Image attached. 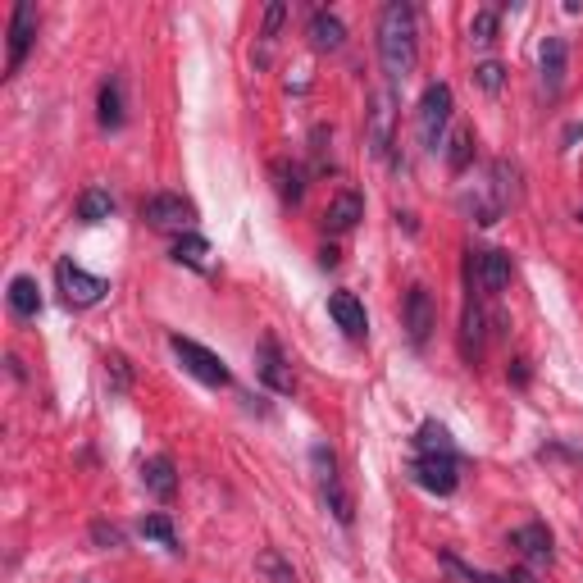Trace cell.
Here are the masks:
<instances>
[{
  "instance_id": "6da1fadb",
  "label": "cell",
  "mask_w": 583,
  "mask_h": 583,
  "mask_svg": "<svg viewBox=\"0 0 583 583\" xmlns=\"http://www.w3.org/2000/svg\"><path fill=\"white\" fill-rule=\"evenodd\" d=\"M379 60H383V73H388L392 87L415 73V60H420V28H415V10H410L406 0L383 5V14H379Z\"/></svg>"
},
{
  "instance_id": "7a4b0ae2",
  "label": "cell",
  "mask_w": 583,
  "mask_h": 583,
  "mask_svg": "<svg viewBox=\"0 0 583 583\" xmlns=\"http://www.w3.org/2000/svg\"><path fill=\"white\" fill-rule=\"evenodd\" d=\"M310 470H315V483H319V492H324V502H328V511H333V520L351 524L356 506H351V492L342 488L338 456H333V447H328V442H315V447H310Z\"/></svg>"
},
{
  "instance_id": "3957f363",
  "label": "cell",
  "mask_w": 583,
  "mask_h": 583,
  "mask_svg": "<svg viewBox=\"0 0 583 583\" xmlns=\"http://www.w3.org/2000/svg\"><path fill=\"white\" fill-rule=\"evenodd\" d=\"M55 287H60L64 306H73V310H92V306H101L105 292H110V283H105V278L87 274V269L73 265V260H60V265H55Z\"/></svg>"
},
{
  "instance_id": "277c9868",
  "label": "cell",
  "mask_w": 583,
  "mask_h": 583,
  "mask_svg": "<svg viewBox=\"0 0 583 583\" xmlns=\"http://www.w3.org/2000/svg\"><path fill=\"white\" fill-rule=\"evenodd\" d=\"M451 110H456L451 87L447 82H429L424 96H420V142H424V151H438L442 146V133H447V123H451Z\"/></svg>"
},
{
  "instance_id": "5b68a950",
  "label": "cell",
  "mask_w": 583,
  "mask_h": 583,
  "mask_svg": "<svg viewBox=\"0 0 583 583\" xmlns=\"http://www.w3.org/2000/svg\"><path fill=\"white\" fill-rule=\"evenodd\" d=\"M169 351L183 360V369L192 374V379H201L205 388H228V365H224V360H219L210 347H201V342H192V338H183V333H174V338H169Z\"/></svg>"
},
{
  "instance_id": "8992f818",
  "label": "cell",
  "mask_w": 583,
  "mask_h": 583,
  "mask_svg": "<svg viewBox=\"0 0 583 583\" xmlns=\"http://www.w3.org/2000/svg\"><path fill=\"white\" fill-rule=\"evenodd\" d=\"M142 219L151 228H169V233H192L196 228V205L183 192H155L142 201Z\"/></svg>"
},
{
  "instance_id": "52a82bcc",
  "label": "cell",
  "mask_w": 583,
  "mask_h": 583,
  "mask_svg": "<svg viewBox=\"0 0 583 583\" xmlns=\"http://www.w3.org/2000/svg\"><path fill=\"white\" fill-rule=\"evenodd\" d=\"M392 133H397V101H392V87L369 101V123H365V146L374 160H388L392 151Z\"/></svg>"
},
{
  "instance_id": "ba28073f",
  "label": "cell",
  "mask_w": 583,
  "mask_h": 583,
  "mask_svg": "<svg viewBox=\"0 0 583 583\" xmlns=\"http://www.w3.org/2000/svg\"><path fill=\"white\" fill-rule=\"evenodd\" d=\"M401 319H406L410 347H424V342L433 338V328H438V306H433V297H429V287H424V283H415V287L406 292Z\"/></svg>"
},
{
  "instance_id": "9c48e42d",
  "label": "cell",
  "mask_w": 583,
  "mask_h": 583,
  "mask_svg": "<svg viewBox=\"0 0 583 583\" xmlns=\"http://www.w3.org/2000/svg\"><path fill=\"white\" fill-rule=\"evenodd\" d=\"M511 278H515V269H511L506 251H470V287L497 297V292L511 287Z\"/></svg>"
},
{
  "instance_id": "30bf717a",
  "label": "cell",
  "mask_w": 583,
  "mask_h": 583,
  "mask_svg": "<svg viewBox=\"0 0 583 583\" xmlns=\"http://www.w3.org/2000/svg\"><path fill=\"white\" fill-rule=\"evenodd\" d=\"M256 374H260V383H265L269 392H278V397H292V392H297V374H292V365H287L283 347H278L274 338H260Z\"/></svg>"
},
{
  "instance_id": "8fae6325",
  "label": "cell",
  "mask_w": 583,
  "mask_h": 583,
  "mask_svg": "<svg viewBox=\"0 0 583 583\" xmlns=\"http://www.w3.org/2000/svg\"><path fill=\"white\" fill-rule=\"evenodd\" d=\"M32 41H37V5H32V0H19L10 14V60H5V78H14V73L23 69Z\"/></svg>"
},
{
  "instance_id": "7c38bea8",
  "label": "cell",
  "mask_w": 583,
  "mask_h": 583,
  "mask_svg": "<svg viewBox=\"0 0 583 583\" xmlns=\"http://www.w3.org/2000/svg\"><path fill=\"white\" fill-rule=\"evenodd\" d=\"M410 479L420 483L424 492H438V497H451L461 474H456V456H415L410 461Z\"/></svg>"
},
{
  "instance_id": "4fadbf2b",
  "label": "cell",
  "mask_w": 583,
  "mask_h": 583,
  "mask_svg": "<svg viewBox=\"0 0 583 583\" xmlns=\"http://www.w3.org/2000/svg\"><path fill=\"white\" fill-rule=\"evenodd\" d=\"M538 69H543V87H547V96H561V87H565V69H570V46H565V37H547V41H543Z\"/></svg>"
},
{
  "instance_id": "5bb4252c",
  "label": "cell",
  "mask_w": 583,
  "mask_h": 583,
  "mask_svg": "<svg viewBox=\"0 0 583 583\" xmlns=\"http://www.w3.org/2000/svg\"><path fill=\"white\" fill-rule=\"evenodd\" d=\"M365 219V196L360 192H338L333 201H328V210H324V228L328 233H351V228Z\"/></svg>"
},
{
  "instance_id": "9a60e30c",
  "label": "cell",
  "mask_w": 583,
  "mask_h": 583,
  "mask_svg": "<svg viewBox=\"0 0 583 583\" xmlns=\"http://www.w3.org/2000/svg\"><path fill=\"white\" fill-rule=\"evenodd\" d=\"M269 178H274L278 201H283V205H301V196H306V169H301L297 160L278 155V160L269 164Z\"/></svg>"
},
{
  "instance_id": "2e32d148",
  "label": "cell",
  "mask_w": 583,
  "mask_h": 583,
  "mask_svg": "<svg viewBox=\"0 0 583 583\" xmlns=\"http://www.w3.org/2000/svg\"><path fill=\"white\" fill-rule=\"evenodd\" d=\"M306 37H310V46L315 51H342L347 46V23L338 19V14H328V10H315L310 14V28H306Z\"/></svg>"
},
{
  "instance_id": "e0dca14e",
  "label": "cell",
  "mask_w": 583,
  "mask_h": 583,
  "mask_svg": "<svg viewBox=\"0 0 583 583\" xmlns=\"http://www.w3.org/2000/svg\"><path fill=\"white\" fill-rule=\"evenodd\" d=\"M511 547H520V556L524 561H533V565H547L556 556L547 524H520V529L511 533Z\"/></svg>"
},
{
  "instance_id": "ac0fdd59",
  "label": "cell",
  "mask_w": 583,
  "mask_h": 583,
  "mask_svg": "<svg viewBox=\"0 0 583 583\" xmlns=\"http://www.w3.org/2000/svg\"><path fill=\"white\" fill-rule=\"evenodd\" d=\"M328 315H333V324H338L347 338H365L369 319H365V306H360L351 292H333V297H328Z\"/></svg>"
},
{
  "instance_id": "d6986e66",
  "label": "cell",
  "mask_w": 583,
  "mask_h": 583,
  "mask_svg": "<svg viewBox=\"0 0 583 583\" xmlns=\"http://www.w3.org/2000/svg\"><path fill=\"white\" fill-rule=\"evenodd\" d=\"M142 488L151 492V497H160V502H169L178 492V470L169 456H151V461H142Z\"/></svg>"
},
{
  "instance_id": "ffe728a7",
  "label": "cell",
  "mask_w": 583,
  "mask_h": 583,
  "mask_svg": "<svg viewBox=\"0 0 583 583\" xmlns=\"http://www.w3.org/2000/svg\"><path fill=\"white\" fill-rule=\"evenodd\" d=\"M492 201L502 205V210H511L515 201H520V164H511V160H492Z\"/></svg>"
},
{
  "instance_id": "44dd1931",
  "label": "cell",
  "mask_w": 583,
  "mask_h": 583,
  "mask_svg": "<svg viewBox=\"0 0 583 583\" xmlns=\"http://www.w3.org/2000/svg\"><path fill=\"white\" fill-rule=\"evenodd\" d=\"M10 310H14V319H37L41 315V292H37V278H28V274H19V278H10Z\"/></svg>"
},
{
  "instance_id": "7402d4cb",
  "label": "cell",
  "mask_w": 583,
  "mask_h": 583,
  "mask_svg": "<svg viewBox=\"0 0 583 583\" xmlns=\"http://www.w3.org/2000/svg\"><path fill=\"white\" fill-rule=\"evenodd\" d=\"M415 451L420 456H456V442H451V433L438 420H424L420 433H415Z\"/></svg>"
},
{
  "instance_id": "603a6c76",
  "label": "cell",
  "mask_w": 583,
  "mask_h": 583,
  "mask_svg": "<svg viewBox=\"0 0 583 583\" xmlns=\"http://www.w3.org/2000/svg\"><path fill=\"white\" fill-rule=\"evenodd\" d=\"M169 256H174L178 265H187V269H210V242H205L201 233H183Z\"/></svg>"
},
{
  "instance_id": "cb8c5ba5",
  "label": "cell",
  "mask_w": 583,
  "mask_h": 583,
  "mask_svg": "<svg viewBox=\"0 0 583 583\" xmlns=\"http://www.w3.org/2000/svg\"><path fill=\"white\" fill-rule=\"evenodd\" d=\"M96 110H101V128H119V123H123V82L119 78H105L101 82Z\"/></svg>"
},
{
  "instance_id": "d4e9b609",
  "label": "cell",
  "mask_w": 583,
  "mask_h": 583,
  "mask_svg": "<svg viewBox=\"0 0 583 583\" xmlns=\"http://www.w3.org/2000/svg\"><path fill=\"white\" fill-rule=\"evenodd\" d=\"M110 215H114V196L110 192L92 187V192L78 196V219H82V224H105Z\"/></svg>"
},
{
  "instance_id": "484cf974",
  "label": "cell",
  "mask_w": 583,
  "mask_h": 583,
  "mask_svg": "<svg viewBox=\"0 0 583 583\" xmlns=\"http://www.w3.org/2000/svg\"><path fill=\"white\" fill-rule=\"evenodd\" d=\"M483 310H479V301H470L465 306V319H461V347H465V356H474L479 360V351H483Z\"/></svg>"
},
{
  "instance_id": "4316f807",
  "label": "cell",
  "mask_w": 583,
  "mask_h": 583,
  "mask_svg": "<svg viewBox=\"0 0 583 583\" xmlns=\"http://www.w3.org/2000/svg\"><path fill=\"white\" fill-rule=\"evenodd\" d=\"M256 570L265 574V583H297V570H292V561H287L283 552H274V547H265V552L256 556Z\"/></svg>"
},
{
  "instance_id": "83f0119b",
  "label": "cell",
  "mask_w": 583,
  "mask_h": 583,
  "mask_svg": "<svg viewBox=\"0 0 583 583\" xmlns=\"http://www.w3.org/2000/svg\"><path fill=\"white\" fill-rule=\"evenodd\" d=\"M142 538H151L155 547H164V552H178V533H174V520L169 515H146L142 520Z\"/></svg>"
},
{
  "instance_id": "f1b7e54d",
  "label": "cell",
  "mask_w": 583,
  "mask_h": 583,
  "mask_svg": "<svg viewBox=\"0 0 583 583\" xmlns=\"http://www.w3.org/2000/svg\"><path fill=\"white\" fill-rule=\"evenodd\" d=\"M105 379H110V392H133V365H128V356H119V351H110L105 356Z\"/></svg>"
},
{
  "instance_id": "f546056e",
  "label": "cell",
  "mask_w": 583,
  "mask_h": 583,
  "mask_svg": "<svg viewBox=\"0 0 583 583\" xmlns=\"http://www.w3.org/2000/svg\"><path fill=\"white\" fill-rule=\"evenodd\" d=\"M497 28H502V14H497V10H479L470 19V41H474V46H492V41H497Z\"/></svg>"
},
{
  "instance_id": "4dcf8cb0",
  "label": "cell",
  "mask_w": 583,
  "mask_h": 583,
  "mask_svg": "<svg viewBox=\"0 0 583 583\" xmlns=\"http://www.w3.org/2000/svg\"><path fill=\"white\" fill-rule=\"evenodd\" d=\"M442 561H447V570H451V574H461L465 583H511L506 574H483V570H474V565H465L461 556H442Z\"/></svg>"
},
{
  "instance_id": "1f68e13d",
  "label": "cell",
  "mask_w": 583,
  "mask_h": 583,
  "mask_svg": "<svg viewBox=\"0 0 583 583\" xmlns=\"http://www.w3.org/2000/svg\"><path fill=\"white\" fill-rule=\"evenodd\" d=\"M474 82H479L488 96H497V92H502V82H506V69L497 60H483L479 69H474Z\"/></svg>"
},
{
  "instance_id": "d6a6232c",
  "label": "cell",
  "mask_w": 583,
  "mask_h": 583,
  "mask_svg": "<svg viewBox=\"0 0 583 583\" xmlns=\"http://www.w3.org/2000/svg\"><path fill=\"white\" fill-rule=\"evenodd\" d=\"M470 155H474V133H456L451 137V151H447V164L461 174L465 164H470Z\"/></svg>"
},
{
  "instance_id": "836d02e7",
  "label": "cell",
  "mask_w": 583,
  "mask_h": 583,
  "mask_svg": "<svg viewBox=\"0 0 583 583\" xmlns=\"http://www.w3.org/2000/svg\"><path fill=\"white\" fill-rule=\"evenodd\" d=\"M328 142H333V133H328V128H315V133H310V151H315V169H319V174H328V169H333V160H328Z\"/></svg>"
},
{
  "instance_id": "e575fe53",
  "label": "cell",
  "mask_w": 583,
  "mask_h": 583,
  "mask_svg": "<svg viewBox=\"0 0 583 583\" xmlns=\"http://www.w3.org/2000/svg\"><path fill=\"white\" fill-rule=\"evenodd\" d=\"M92 543L105 547V552H110V547H123V529H119V524L96 520V524H92Z\"/></svg>"
},
{
  "instance_id": "d590c367",
  "label": "cell",
  "mask_w": 583,
  "mask_h": 583,
  "mask_svg": "<svg viewBox=\"0 0 583 583\" xmlns=\"http://www.w3.org/2000/svg\"><path fill=\"white\" fill-rule=\"evenodd\" d=\"M283 19H287V5H278V0H274V5H269V10H265V28H260V41H265V46L278 37Z\"/></svg>"
},
{
  "instance_id": "8d00e7d4",
  "label": "cell",
  "mask_w": 583,
  "mask_h": 583,
  "mask_svg": "<svg viewBox=\"0 0 583 583\" xmlns=\"http://www.w3.org/2000/svg\"><path fill=\"white\" fill-rule=\"evenodd\" d=\"M579 224H583V210H579Z\"/></svg>"
}]
</instances>
